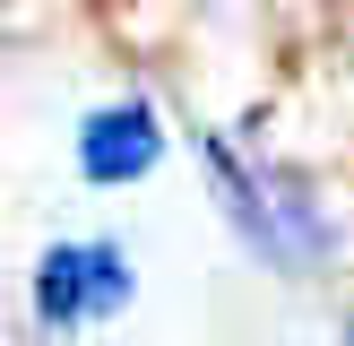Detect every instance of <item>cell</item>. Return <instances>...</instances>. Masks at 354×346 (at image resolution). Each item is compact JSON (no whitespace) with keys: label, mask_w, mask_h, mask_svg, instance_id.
I'll return each instance as SVG.
<instances>
[{"label":"cell","mask_w":354,"mask_h":346,"mask_svg":"<svg viewBox=\"0 0 354 346\" xmlns=\"http://www.w3.org/2000/svg\"><path fill=\"white\" fill-rule=\"evenodd\" d=\"M35 303H44V320H104L130 303V260L113 242H61L35 268Z\"/></svg>","instance_id":"cell-1"},{"label":"cell","mask_w":354,"mask_h":346,"mask_svg":"<svg viewBox=\"0 0 354 346\" xmlns=\"http://www.w3.org/2000/svg\"><path fill=\"white\" fill-rule=\"evenodd\" d=\"M156 156H165V130H156L147 104H104V113H86V130H78L86 182H138Z\"/></svg>","instance_id":"cell-2"},{"label":"cell","mask_w":354,"mask_h":346,"mask_svg":"<svg viewBox=\"0 0 354 346\" xmlns=\"http://www.w3.org/2000/svg\"><path fill=\"white\" fill-rule=\"evenodd\" d=\"M207 173H216V190H225V199H234V225H242V234H251L259 251L294 260V234H286V217H277V208H268V190H259V182H242V165H234V156H225V147H207Z\"/></svg>","instance_id":"cell-3"}]
</instances>
